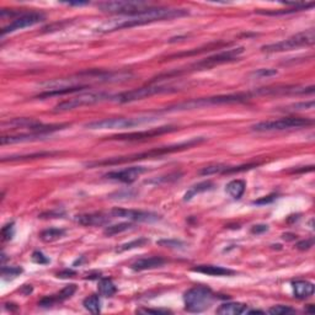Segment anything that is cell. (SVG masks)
Returning <instances> with one entry per match:
<instances>
[{"mask_svg":"<svg viewBox=\"0 0 315 315\" xmlns=\"http://www.w3.org/2000/svg\"><path fill=\"white\" fill-rule=\"evenodd\" d=\"M97 8L103 13L130 15L151 9L152 4L146 2H128V0H114V2H103L97 4Z\"/></svg>","mask_w":315,"mask_h":315,"instance_id":"10","label":"cell"},{"mask_svg":"<svg viewBox=\"0 0 315 315\" xmlns=\"http://www.w3.org/2000/svg\"><path fill=\"white\" fill-rule=\"evenodd\" d=\"M50 134L45 133H21L16 134V136H3L2 137V144H14V143H24V142H33V140L44 139L46 137H48Z\"/></svg>","mask_w":315,"mask_h":315,"instance_id":"18","label":"cell"},{"mask_svg":"<svg viewBox=\"0 0 315 315\" xmlns=\"http://www.w3.org/2000/svg\"><path fill=\"white\" fill-rule=\"evenodd\" d=\"M314 245V239H307V240H302L297 244V249L299 250H309L311 246Z\"/></svg>","mask_w":315,"mask_h":315,"instance_id":"41","label":"cell"},{"mask_svg":"<svg viewBox=\"0 0 315 315\" xmlns=\"http://www.w3.org/2000/svg\"><path fill=\"white\" fill-rule=\"evenodd\" d=\"M176 90L177 89L173 87H167V85H148V87L133 89V90L124 91V93L112 95L111 101L117 103H128V102H133V101L142 100L144 99V97L153 96V95L174 93V91Z\"/></svg>","mask_w":315,"mask_h":315,"instance_id":"8","label":"cell"},{"mask_svg":"<svg viewBox=\"0 0 315 315\" xmlns=\"http://www.w3.org/2000/svg\"><path fill=\"white\" fill-rule=\"evenodd\" d=\"M311 109H314V101L295 103V105H290L288 108H286V111H302V110H311Z\"/></svg>","mask_w":315,"mask_h":315,"instance_id":"36","label":"cell"},{"mask_svg":"<svg viewBox=\"0 0 315 315\" xmlns=\"http://www.w3.org/2000/svg\"><path fill=\"white\" fill-rule=\"evenodd\" d=\"M292 288L295 297L298 299H307L314 295V284L308 281H293Z\"/></svg>","mask_w":315,"mask_h":315,"instance_id":"20","label":"cell"},{"mask_svg":"<svg viewBox=\"0 0 315 315\" xmlns=\"http://www.w3.org/2000/svg\"><path fill=\"white\" fill-rule=\"evenodd\" d=\"M75 292H76V284L72 283L69 284V286H66L59 293H58V295L53 296L54 301H56V304L57 303H62L64 301H67V299H69Z\"/></svg>","mask_w":315,"mask_h":315,"instance_id":"30","label":"cell"},{"mask_svg":"<svg viewBox=\"0 0 315 315\" xmlns=\"http://www.w3.org/2000/svg\"><path fill=\"white\" fill-rule=\"evenodd\" d=\"M314 87H275V88H260L251 95H304L313 94Z\"/></svg>","mask_w":315,"mask_h":315,"instance_id":"16","label":"cell"},{"mask_svg":"<svg viewBox=\"0 0 315 315\" xmlns=\"http://www.w3.org/2000/svg\"><path fill=\"white\" fill-rule=\"evenodd\" d=\"M132 227H133V225L131 224V223H128V222L118 223V224L110 225V227L106 228L105 230H103V234L108 235V237H112V235L123 233V232L128 230V229H131Z\"/></svg>","mask_w":315,"mask_h":315,"instance_id":"29","label":"cell"},{"mask_svg":"<svg viewBox=\"0 0 315 315\" xmlns=\"http://www.w3.org/2000/svg\"><path fill=\"white\" fill-rule=\"evenodd\" d=\"M112 218H124L133 222H157L160 219V216L153 212L137 209H126V208H114L110 211Z\"/></svg>","mask_w":315,"mask_h":315,"instance_id":"13","label":"cell"},{"mask_svg":"<svg viewBox=\"0 0 315 315\" xmlns=\"http://www.w3.org/2000/svg\"><path fill=\"white\" fill-rule=\"evenodd\" d=\"M313 123L314 121L311 118L286 117L280 118V120L260 122V123L254 124L251 128L253 131H256V132H275V131H284L290 130V128L308 127L311 126Z\"/></svg>","mask_w":315,"mask_h":315,"instance_id":"9","label":"cell"},{"mask_svg":"<svg viewBox=\"0 0 315 315\" xmlns=\"http://www.w3.org/2000/svg\"><path fill=\"white\" fill-rule=\"evenodd\" d=\"M41 122L33 118H14L8 122L3 123V128L4 130H17V128H23V130H31L32 127L37 126Z\"/></svg>","mask_w":315,"mask_h":315,"instance_id":"22","label":"cell"},{"mask_svg":"<svg viewBox=\"0 0 315 315\" xmlns=\"http://www.w3.org/2000/svg\"><path fill=\"white\" fill-rule=\"evenodd\" d=\"M14 237V223H8L7 225L2 228V238L4 241L11 240Z\"/></svg>","mask_w":315,"mask_h":315,"instance_id":"37","label":"cell"},{"mask_svg":"<svg viewBox=\"0 0 315 315\" xmlns=\"http://www.w3.org/2000/svg\"><path fill=\"white\" fill-rule=\"evenodd\" d=\"M227 165L223 164H215V165H208V166L203 167L200 171V175H215V174H223V171L225 170Z\"/></svg>","mask_w":315,"mask_h":315,"instance_id":"32","label":"cell"},{"mask_svg":"<svg viewBox=\"0 0 315 315\" xmlns=\"http://www.w3.org/2000/svg\"><path fill=\"white\" fill-rule=\"evenodd\" d=\"M216 296L207 286H196L183 295L185 310L188 313H202L211 307Z\"/></svg>","mask_w":315,"mask_h":315,"instance_id":"4","label":"cell"},{"mask_svg":"<svg viewBox=\"0 0 315 315\" xmlns=\"http://www.w3.org/2000/svg\"><path fill=\"white\" fill-rule=\"evenodd\" d=\"M45 20L44 14L39 13H27L20 15L17 19H15L13 23L9 24L8 26L3 27L2 29V36H5L7 33H11L15 31H19V30L26 29V27L33 26L36 24L42 23Z\"/></svg>","mask_w":315,"mask_h":315,"instance_id":"14","label":"cell"},{"mask_svg":"<svg viewBox=\"0 0 315 315\" xmlns=\"http://www.w3.org/2000/svg\"><path fill=\"white\" fill-rule=\"evenodd\" d=\"M158 245L165 246V247H173V249H182L185 246V243H182L181 240L177 239H163L158 241Z\"/></svg>","mask_w":315,"mask_h":315,"instance_id":"34","label":"cell"},{"mask_svg":"<svg viewBox=\"0 0 315 315\" xmlns=\"http://www.w3.org/2000/svg\"><path fill=\"white\" fill-rule=\"evenodd\" d=\"M274 200H275V195H272V196H267V197H265V198H261V200L254 201L253 203L254 204H265V203H270V202H272Z\"/></svg>","mask_w":315,"mask_h":315,"instance_id":"44","label":"cell"},{"mask_svg":"<svg viewBox=\"0 0 315 315\" xmlns=\"http://www.w3.org/2000/svg\"><path fill=\"white\" fill-rule=\"evenodd\" d=\"M179 130L174 126H164L159 128H152V130L140 131V132H132V133H123V134H116V136L109 137L111 140H128V142H134V140H142L146 138H153V137L161 136L165 133L175 132Z\"/></svg>","mask_w":315,"mask_h":315,"instance_id":"12","label":"cell"},{"mask_svg":"<svg viewBox=\"0 0 315 315\" xmlns=\"http://www.w3.org/2000/svg\"><path fill=\"white\" fill-rule=\"evenodd\" d=\"M277 74L278 72L276 69H259L255 70L251 75L255 76V78H268V76H274Z\"/></svg>","mask_w":315,"mask_h":315,"instance_id":"38","label":"cell"},{"mask_svg":"<svg viewBox=\"0 0 315 315\" xmlns=\"http://www.w3.org/2000/svg\"><path fill=\"white\" fill-rule=\"evenodd\" d=\"M112 95L105 91H91V93H82L72 99L64 100L54 108V112H67L72 110L82 108V106H91L103 101H111Z\"/></svg>","mask_w":315,"mask_h":315,"instance_id":"6","label":"cell"},{"mask_svg":"<svg viewBox=\"0 0 315 315\" xmlns=\"http://www.w3.org/2000/svg\"><path fill=\"white\" fill-rule=\"evenodd\" d=\"M251 94H230V95H218V96L202 97V99H194L185 102L177 103V105L169 106L165 111L166 112H176V111H186V110H194L201 108H208V106L216 105H229V103H241L245 102L251 97Z\"/></svg>","mask_w":315,"mask_h":315,"instance_id":"3","label":"cell"},{"mask_svg":"<svg viewBox=\"0 0 315 315\" xmlns=\"http://www.w3.org/2000/svg\"><path fill=\"white\" fill-rule=\"evenodd\" d=\"M32 261L39 265H47L50 264V259L45 256L41 251H35L32 254Z\"/></svg>","mask_w":315,"mask_h":315,"instance_id":"39","label":"cell"},{"mask_svg":"<svg viewBox=\"0 0 315 315\" xmlns=\"http://www.w3.org/2000/svg\"><path fill=\"white\" fill-rule=\"evenodd\" d=\"M64 234H66V230H64V229L50 228L42 232L39 238H41V240L45 241V243H52V241H56L58 239H60V238H63Z\"/></svg>","mask_w":315,"mask_h":315,"instance_id":"26","label":"cell"},{"mask_svg":"<svg viewBox=\"0 0 315 315\" xmlns=\"http://www.w3.org/2000/svg\"><path fill=\"white\" fill-rule=\"evenodd\" d=\"M21 272H23V268L17 267V266H14V267H5V266H3L2 267V275L5 280H13V278L19 276Z\"/></svg>","mask_w":315,"mask_h":315,"instance_id":"33","label":"cell"},{"mask_svg":"<svg viewBox=\"0 0 315 315\" xmlns=\"http://www.w3.org/2000/svg\"><path fill=\"white\" fill-rule=\"evenodd\" d=\"M68 5H76V7H80V5H87V2H76V3H67Z\"/></svg>","mask_w":315,"mask_h":315,"instance_id":"45","label":"cell"},{"mask_svg":"<svg viewBox=\"0 0 315 315\" xmlns=\"http://www.w3.org/2000/svg\"><path fill=\"white\" fill-rule=\"evenodd\" d=\"M112 219V216L110 212H94V213H84V215L75 216L74 221L78 224L84 225V227H100L110 223Z\"/></svg>","mask_w":315,"mask_h":315,"instance_id":"17","label":"cell"},{"mask_svg":"<svg viewBox=\"0 0 315 315\" xmlns=\"http://www.w3.org/2000/svg\"><path fill=\"white\" fill-rule=\"evenodd\" d=\"M137 313H140V314H167V313H171L170 310H166V309H138L137 310Z\"/></svg>","mask_w":315,"mask_h":315,"instance_id":"40","label":"cell"},{"mask_svg":"<svg viewBox=\"0 0 315 315\" xmlns=\"http://www.w3.org/2000/svg\"><path fill=\"white\" fill-rule=\"evenodd\" d=\"M247 310H249V307L243 303H224L217 309V313L222 315H238L246 314Z\"/></svg>","mask_w":315,"mask_h":315,"instance_id":"23","label":"cell"},{"mask_svg":"<svg viewBox=\"0 0 315 315\" xmlns=\"http://www.w3.org/2000/svg\"><path fill=\"white\" fill-rule=\"evenodd\" d=\"M245 48L244 47H238V48H232V50L219 52V53L215 54L212 57H207L204 59L200 60V62L195 63L194 66H191L192 70H202V69H211L213 67L221 66V64L234 62L235 59H238L241 54L244 53Z\"/></svg>","mask_w":315,"mask_h":315,"instance_id":"11","label":"cell"},{"mask_svg":"<svg viewBox=\"0 0 315 315\" xmlns=\"http://www.w3.org/2000/svg\"><path fill=\"white\" fill-rule=\"evenodd\" d=\"M146 171H148V169L144 166H131V167H126V169L123 170L111 171V173L106 174L105 177L109 180H112V181L132 183L136 181L140 175L146 173Z\"/></svg>","mask_w":315,"mask_h":315,"instance_id":"15","label":"cell"},{"mask_svg":"<svg viewBox=\"0 0 315 315\" xmlns=\"http://www.w3.org/2000/svg\"><path fill=\"white\" fill-rule=\"evenodd\" d=\"M267 230H268V225H266V224H258V225H254V227L251 228L253 234H262Z\"/></svg>","mask_w":315,"mask_h":315,"instance_id":"42","label":"cell"},{"mask_svg":"<svg viewBox=\"0 0 315 315\" xmlns=\"http://www.w3.org/2000/svg\"><path fill=\"white\" fill-rule=\"evenodd\" d=\"M192 271L198 272V274L208 275V276H232L235 274V271L230 268L222 267V266H213V265H201L197 267L192 268Z\"/></svg>","mask_w":315,"mask_h":315,"instance_id":"21","label":"cell"},{"mask_svg":"<svg viewBox=\"0 0 315 315\" xmlns=\"http://www.w3.org/2000/svg\"><path fill=\"white\" fill-rule=\"evenodd\" d=\"M245 181H243V180H233V181L228 183L227 187H225V191H227V194L230 196V197L235 198V200H239V198H241V196L244 195V192H245Z\"/></svg>","mask_w":315,"mask_h":315,"instance_id":"25","label":"cell"},{"mask_svg":"<svg viewBox=\"0 0 315 315\" xmlns=\"http://www.w3.org/2000/svg\"><path fill=\"white\" fill-rule=\"evenodd\" d=\"M82 305L87 309L88 311H90L91 314H99L101 311V301L97 295H91L87 297L82 302Z\"/></svg>","mask_w":315,"mask_h":315,"instance_id":"27","label":"cell"},{"mask_svg":"<svg viewBox=\"0 0 315 315\" xmlns=\"http://www.w3.org/2000/svg\"><path fill=\"white\" fill-rule=\"evenodd\" d=\"M165 264V259L161 256H151V258H143L137 260L136 262H133L131 268L133 271H144V270H151V268L160 267Z\"/></svg>","mask_w":315,"mask_h":315,"instance_id":"19","label":"cell"},{"mask_svg":"<svg viewBox=\"0 0 315 315\" xmlns=\"http://www.w3.org/2000/svg\"><path fill=\"white\" fill-rule=\"evenodd\" d=\"M188 15V11L185 9H176V8H154L146 9V10L139 11L130 15H120V16L114 17L103 21L96 27L97 32L108 33L114 32L117 30L131 29V27L146 25V24L157 23V21L163 20H173L175 17H181Z\"/></svg>","mask_w":315,"mask_h":315,"instance_id":"1","label":"cell"},{"mask_svg":"<svg viewBox=\"0 0 315 315\" xmlns=\"http://www.w3.org/2000/svg\"><path fill=\"white\" fill-rule=\"evenodd\" d=\"M76 275L75 271L73 270H64L62 272H59V274L57 275V277L59 278H68V277H74Z\"/></svg>","mask_w":315,"mask_h":315,"instance_id":"43","label":"cell"},{"mask_svg":"<svg viewBox=\"0 0 315 315\" xmlns=\"http://www.w3.org/2000/svg\"><path fill=\"white\" fill-rule=\"evenodd\" d=\"M206 138L204 137H198V138H192L187 140V142L179 143V144L174 145H167V146H161V148H155L152 149L149 152L139 153V154H132L127 155V157H117V158H111L106 159V160H100V161H93V163H88V167H95V166H108V165H118L123 163H131V161H137V160H143V159H152V158H160L164 157L166 154H171V153L181 152L185 149L192 148V146L200 144V143L204 142Z\"/></svg>","mask_w":315,"mask_h":315,"instance_id":"2","label":"cell"},{"mask_svg":"<svg viewBox=\"0 0 315 315\" xmlns=\"http://www.w3.org/2000/svg\"><path fill=\"white\" fill-rule=\"evenodd\" d=\"M215 188V183L211 182V181H203L197 183V185L191 186V187L188 188V191L186 192L185 196H183V201H191L192 198L195 197L196 195L202 194V192H206V191H211V190Z\"/></svg>","mask_w":315,"mask_h":315,"instance_id":"24","label":"cell"},{"mask_svg":"<svg viewBox=\"0 0 315 315\" xmlns=\"http://www.w3.org/2000/svg\"><path fill=\"white\" fill-rule=\"evenodd\" d=\"M99 292L103 297H112L116 295L117 288H116L115 283L110 278H102L99 282Z\"/></svg>","mask_w":315,"mask_h":315,"instance_id":"28","label":"cell"},{"mask_svg":"<svg viewBox=\"0 0 315 315\" xmlns=\"http://www.w3.org/2000/svg\"><path fill=\"white\" fill-rule=\"evenodd\" d=\"M157 121V116H139V117H116L103 118L100 121H94L85 124L89 130H124V128H133L142 124L151 123Z\"/></svg>","mask_w":315,"mask_h":315,"instance_id":"5","label":"cell"},{"mask_svg":"<svg viewBox=\"0 0 315 315\" xmlns=\"http://www.w3.org/2000/svg\"><path fill=\"white\" fill-rule=\"evenodd\" d=\"M268 313L274 315H284V314H292L295 313V309L288 307V305H275L268 309Z\"/></svg>","mask_w":315,"mask_h":315,"instance_id":"35","label":"cell"},{"mask_svg":"<svg viewBox=\"0 0 315 315\" xmlns=\"http://www.w3.org/2000/svg\"><path fill=\"white\" fill-rule=\"evenodd\" d=\"M148 239H145V238H139V239H136L133 241H130V243L126 244H122L116 249V253H123L127 251V250H132L136 249V247H140V246H144L146 243H148Z\"/></svg>","mask_w":315,"mask_h":315,"instance_id":"31","label":"cell"},{"mask_svg":"<svg viewBox=\"0 0 315 315\" xmlns=\"http://www.w3.org/2000/svg\"><path fill=\"white\" fill-rule=\"evenodd\" d=\"M315 42V30L309 29L307 31H303L292 36V37L283 39V41L276 42V44L262 46V52H284L292 51L296 48L307 47V46H313Z\"/></svg>","mask_w":315,"mask_h":315,"instance_id":"7","label":"cell"}]
</instances>
